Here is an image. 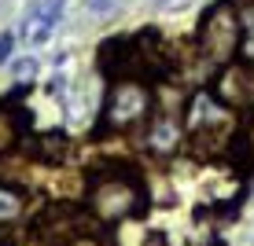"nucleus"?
Masks as SVG:
<instances>
[{"mask_svg": "<svg viewBox=\"0 0 254 246\" xmlns=\"http://www.w3.org/2000/svg\"><path fill=\"white\" fill-rule=\"evenodd\" d=\"M89 206L96 217L103 221H126L140 209V180L129 177V173H103V177L92 180V191H89Z\"/></svg>", "mask_w": 254, "mask_h": 246, "instance_id": "obj_1", "label": "nucleus"}, {"mask_svg": "<svg viewBox=\"0 0 254 246\" xmlns=\"http://www.w3.org/2000/svg\"><path fill=\"white\" fill-rule=\"evenodd\" d=\"M240 33H243V22L236 15L232 4H217L206 11L203 26H199V45H203L206 59L214 63H229V59L240 51Z\"/></svg>", "mask_w": 254, "mask_h": 246, "instance_id": "obj_2", "label": "nucleus"}, {"mask_svg": "<svg viewBox=\"0 0 254 246\" xmlns=\"http://www.w3.org/2000/svg\"><path fill=\"white\" fill-rule=\"evenodd\" d=\"M147 107H151V96L140 81L133 77H126V81L115 85V92H111V103H107V121L115 129H133L140 121L147 118Z\"/></svg>", "mask_w": 254, "mask_h": 246, "instance_id": "obj_3", "label": "nucleus"}, {"mask_svg": "<svg viewBox=\"0 0 254 246\" xmlns=\"http://www.w3.org/2000/svg\"><path fill=\"white\" fill-rule=\"evenodd\" d=\"M63 7H66V0H41V4L33 7L30 22L22 26V37L30 41V45H45L52 37V30H56L59 15H63Z\"/></svg>", "mask_w": 254, "mask_h": 246, "instance_id": "obj_4", "label": "nucleus"}, {"mask_svg": "<svg viewBox=\"0 0 254 246\" xmlns=\"http://www.w3.org/2000/svg\"><path fill=\"white\" fill-rule=\"evenodd\" d=\"M221 99L232 103V107H247V103H254V70L247 66H236L229 70V74L221 77Z\"/></svg>", "mask_w": 254, "mask_h": 246, "instance_id": "obj_5", "label": "nucleus"}, {"mask_svg": "<svg viewBox=\"0 0 254 246\" xmlns=\"http://www.w3.org/2000/svg\"><path fill=\"white\" fill-rule=\"evenodd\" d=\"M15 140H19V118H15L11 110L0 107V154H7L15 147Z\"/></svg>", "mask_w": 254, "mask_h": 246, "instance_id": "obj_6", "label": "nucleus"}, {"mask_svg": "<svg viewBox=\"0 0 254 246\" xmlns=\"http://www.w3.org/2000/svg\"><path fill=\"white\" fill-rule=\"evenodd\" d=\"M11 45H15V37H11V33H4V37H0V66L11 59Z\"/></svg>", "mask_w": 254, "mask_h": 246, "instance_id": "obj_7", "label": "nucleus"}, {"mask_svg": "<svg viewBox=\"0 0 254 246\" xmlns=\"http://www.w3.org/2000/svg\"><path fill=\"white\" fill-rule=\"evenodd\" d=\"M144 246H166V235H162V232H151V235L144 239Z\"/></svg>", "mask_w": 254, "mask_h": 246, "instance_id": "obj_8", "label": "nucleus"}, {"mask_svg": "<svg viewBox=\"0 0 254 246\" xmlns=\"http://www.w3.org/2000/svg\"><path fill=\"white\" fill-rule=\"evenodd\" d=\"M33 70H37V66H33V59H30V63H19V77H30Z\"/></svg>", "mask_w": 254, "mask_h": 246, "instance_id": "obj_9", "label": "nucleus"}, {"mask_svg": "<svg viewBox=\"0 0 254 246\" xmlns=\"http://www.w3.org/2000/svg\"><path fill=\"white\" fill-rule=\"evenodd\" d=\"M247 151L254 154V121H251V133H247Z\"/></svg>", "mask_w": 254, "mask_h": 246, "instance_id": "obj_10", "label": "nucleus"}]
</instances>
